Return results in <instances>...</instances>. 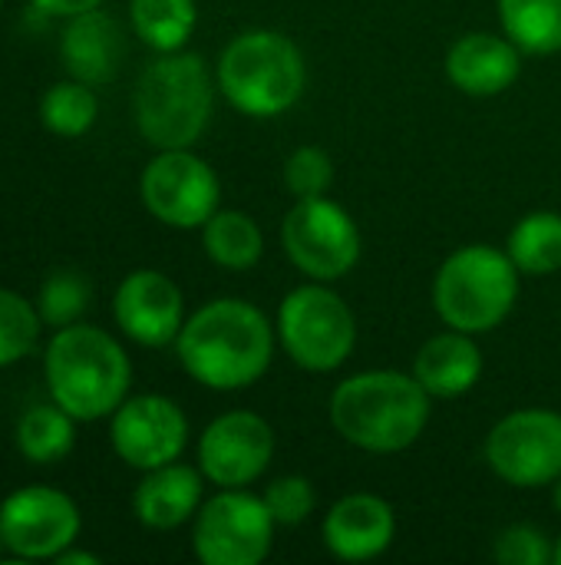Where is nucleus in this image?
Listing matches in <instances>:
<instances>
[{
    "label": "nucleus",
    "instance_id": "obj_1",
    "mask_svg": "<svg viewBox=\"0 0 561 565\" xmlns=\"http://www.w3.org/2000/svg\"><path fill=\"white\" fill-rule=\"evenodd\" d=\"M274 324L241 298H215L185 318L175 338L182 371L208 391H245L258 384L274 358Z\"/></svg>",
    "mask_w": 561,
    "mask_h": 565
},
{
    "label": "nucleus",
    "instance_id": "obj_2",
    "mask_svg": "<svg viewBox=\"0 0 561 565\" xmlns=\"http://www.w3.org/2000/svg\"><path fill=\"white\" fill-rule=\"evenodd\" d=\"M43 381L53 404L79 424H93L112 417L129 397L132 361L109 331L76 321L46 341Z\"/></svg>",
    "mask_w": 561,
    "mask_h": 565
},
{
    "label": "nucleus",
    "instance_id": "obj_3",
    "mask_svg": "<svg viewBox=\"0 0 561 565\" xmlns=\"http://www.w3.org/2000/svg\"><path fill=\"white\" fill-rule=\"evenodd\" d=\"M334 430L367 454H400L430 424V394L413 374L364 371L331 394Z\"/></svg>",
    "mask_w": 561,
    "mask_h": 565
},
{
    "label": "nucleus",
    "instance_id": "obj_4",
    "mask_svg": "<svg viewBox=\"0 0 561 565\" xmlns=\"http://www.w3.org/2000/svg\"><path fill=\"white\" fill-rule=\"evenodd\" d=\"M215 79L198 53L175 50L152 60L132 93L139 136L152 149H192L208 129Z\"/></svg>",
    "mask_w": 561,
    "mask_h": 565
},
{
    "label": "nucleus",
    "instance_id": "obj_5",
    "mask_svg": "<svg viewBox=\"0 0 561 565\" xmlns=\"http://www.w3.org/2000/svg\"><path fill=\"white\" fill-rule=\"evenodd\" d=\"M215 79L238 113L271 119L301 99L308 70L291 36L278 30H248L222 50Z\"/></svg>",
    "mask_w": 561,
    "mask_h": 565
},
{
    "label": "nucleus",
    "instance_id": "obj_6",
    "mask_svg": "<svg viewBox=\"0 0 561 565\" xmlns=\"http://www.w3.org/2000/svg\"><path fill=\"white\" fill-rule=\"evenodd\" d=\"M519 268L496 245H463L433 278V308L446 328L486 334L499 328L519 298Z\"/></svg>",
    "mask_w": 561,
    "mask_h": 565
},
{
    "label": "nucleus",
    "instance_id": "obj_7",
    "mask_svg": "<svg viewBox=\"0 0 561 565\" xmlns=\"http://www.w3.org/2000/svg\"><path fill=\"white\" fill-rule=\"evenodd\" d=\"M274 331L284 354L311 374L337 371L357 344L354 311L337 291L327 288V281H311L288 291L278 308Z\"/></svg>",
    "mask_w": 561,
    "mask_h": 565
},
{
    "label": "nucleus",
    "instance_id": "obj_8",
    "mask_svg": "<svg viewBox=\"0 0 561 565\" xmlns=\"http://www.w3.org/2000/svg\"><path fill=\"white\" fill-rule=\"evenodd\" d=\"M281 245L291 265L311 281H337L360 258V228L327 195L298 199L281 222Z\"/></svg>",
    "mask_w": 561,
    "mask_h": 565
},
{
    "label": "nucleus",
    "instance_id": "obj_9",
    "mask_svg": "<svg viewBox=\"0 0 561 565\" xmlns=\"http://www.w3.org/2000/svg\"><path fill=\"white\" fill-rule=\"evenodd\" d=\"M83 513L76 500L46 483H26L0 500V540L10 559L56 563L60 553L76 546Z\"/></svg>",
    "mask_w": 561,
    "mask_h": 565
},
{
    "label": "nucleus",
    "instance_id": "obj_10",
    "mask_svg": "<svg viewBox=\"0 0 561 565\" xmlns=\"http://www.w3.org/2000/svg\"><path fill=\"white\" fill-rule=\"evenodd\" d=\"M274 526L261 497L218 490L192 520V550L205 565H258L274 546Z\"/></svg>",
    "mask_w": 561,
    "mask_h": 565
},
{
    "label": "nucleus",
    "instance_id": "obj_11",
    "mask_svg": "<svg viewBox=\"0 0 561 565\" xmlns=\"http://www.w3.org/2000/svg\"><path fill=\"white\" fill-rule=\"evenodd\" d=\"M139 195L155 222L188 232L218 212L222 182L192 149H159L139 175Z\"/></svg>",
    "mask_w": 561,
    "mask_h": 565
},
{
    "label": "nucleus",
    "instance_id": "obj_12",
    "mask_svg": "<svg viewBox=\"0 0 561 565\" xmlns=\"http://www.w3.org/2000/svg\"><path fill=\"white\" fill-rule=\"evenodd\" d=\"M486 463L509 487H552L561 477V414L542 407L506 414L486 437Z\"/></svg>",
    "mask_w": 561,
    "mask_h": 565
},
{
    "label": "nucleus",
    "instance_id": "obj_13",
    "mask_svg": "<svg viewBox=\"0 0 561 565\" xmlns=\"http://www.w3.org/2000/svg\"><path fill=\"white\" fill-rule=\"evenodd\" d=\"M112 454L132 470H155L175 463L188 447V417L165 394L126 397L109 417Z\"/></svg>",
    "mask_w": 561,
    "mask_h": 565
},
{
    "label": "nucleus",
    "instance_id": "obj_14",
    "mask_svg": "<svg viewBox=\"0 0 561 565\" xmlns=\"http://www.w3.org/2000/svg\"><path fill=\"white\" fill-rule=\"evenodd\" d=\"M274 457V430L255 411H228L198 437V470L218 490H245L261 480Z\"/></svg>",
    "mask_w": 561,
    "mask_h": 565
},
{
    "label": "nucleus",
    "instance_id": "obj_15",
    "mask_svg": "<svg viewBox=\"0 0 561 565\" xmlns=\"http://www.w3.org/2000/svg\"><path fill=\"white\" fill-rule=\"evenodd\" d=\"M112 318L116 328L139 348L175 344L185 324L182 288L155 268H136L112 295Z\"/></svg>",
    "mask_w": 561,
    "mask_h": 565
},
{
    "label": "nucleus",
    "instance_id": "obj_16",
    "mask_svg": "<svg viewBox=\"0 0 561 565\" xmlns=\"http://www.w3.org/2000/svg\"><path fill=\"white\" fill-rule=\"evenodd\" d=\"M397 513L384 497L347 493L324 516V546L341 563H367L390 550Z\"/></svg>",
    "mask_w": 561,
    "mask_h": 565
},
{
    "label": "nucleus",
    "instance_id": "obj_17",
    "mask_svg": "<svg viewBox=\"0 0 561 565\" xmlns=\"http://www.w3.org/2000/svg\"><path fill=\"white\" fill-rule=\"evenodd\" d=\"M522 70V50L509 36L496 33H466L446 53V76L466 96H499L506 93Z\"/></svg>",
    "mask_w": 561,
    "mask_h": 565
},
{
    "label": "nucleus",
    "instance_id": "obj_18",
    "mask_svg": "<svg viewBox=\"0 0 561 565\" xmlns=\"http://www.w3.org/2000/svg\"><path fill=\"white\" fill-rule=\"evenodd\" d=\"M205 493L202 470L188 463H165L155 470H145L136 493H132V513L145 530L169 533L195 520Z\"/></svg>",
    "mask_w": 561,
    "mask_h": 565
},
{
    "label": "nucleus",
    "instance_id": "obj_19",
    "mask_svg": "<svg viewBox=\"0 0 561 565\" xmlns=\"http://www.w3.org/2000/svg\"><path fill=\"white\" fill-rule=\"evenodd\" d=\"M122 53V30L106 10H89L66 20L60 36V60L66 76L83 79L89 86H103L116 76Z\"/></svg>",
    "mask_w": 561,
    "mask_h": 565
},
{
    "label": "nucleus",
    "instance_id": "obj_20",
    "mask_svg": "<svg viewBox=\"0 0 561 565\" xmlns=\"http://www.w3.org/2000/svg\"><path fill=\"white\" fill-rule=\"evenodd\" d=\"M413 377L423 384L430 397L453 401L470 394L483 377V351L466 331H443L430 338L413 361Z\"/></svg>",
    "mask_w": 561,
    "mask_h": 565
},
{
    "label": "nucleus",
    "instance_id": "obj_21",
    "mask_svg": "<svg viewBox=\"0 0 561 565\" xmlns=\"http://www.w3.org/2000/svg\"><path fill=\"white\" fill-rule=\"evenodd\" d=\"M76 417H69L60 404H33L20 414L13 444L20 457L33 467H53L66 460L76 447Z\"/></svg>",
    "mask_w": 561,
    "mask_h": 565
},
{
    "label": "nucleus",
    "instance_id": "obj_22",
    "mask_svg": "<svg viewBox=\"0 0 561 565\" xmlns=\"http://www.w3.org/2000/svg\"><path fill=\"white\" fill-rule=\"evenodd\" d=\"M202 248L205 255L228 271H248L265 255V235L258 222L248 212L238 209H218L202 225Z\"/></svg>",
    "mask_w": 561,
    "mask_h": 565
},
{
    "label": "nucleus",
    "instance_id": "obj_23",
    "mask_svg": "<svg viewBox=\"0 0 561 565\" xmlns=\"http://www.w3.org/2000/svg\"><path fill=\"white\" fill-rule=\"evenodd\" d=\"M129 20L136 36L155 53L185 50L195 33L198 10L195 0H129Z\"/></svg>",
    "mask_w": 561,
    "mask_h": 565
},
{
    "label": "nucleus",
    "instance_id": "obj_24",
    "mask_svg": "<svg viewBox=\"0 0 561 565\" xmlns=\"http://www.w3.org/2000/svg\"><path fill=\"white\" fill-rule=\"evenodd\" d=\"M506 36L532 56L561 50V0H496Z\"/></svg>",
    "mask_w": 561,
    "mask_h": 565
},
{
    "label": "nucleus",
    "instance_id": "obj_25",
    "mask_svg": "<svg viewBox=\"0 0 561 565\" xmlns=\"http://www.w3.org/2000/svg\"><path fill=\"white\" fill-rule=\"evenodd\" d=\"M509 258L522 275L542 278L561 268V215L559 212H529L516 222L506 245Z\"/></svg>",
    "mask_w": 561,
    "mask_h": 565
},
{
    "label": "nucleus",
    "instance_id": "obj_26",
    "mask_svg": "<svg viewBox=\"0 0 561 565\" xmlns=\"http://www.w3.org/2000/svg\"><path fill=\"white\" fill-rule=\"evenodd\" d=\"M99 119V99L96 89L83 79H60L53 83L43 99H40V122L63 139H79L86 136Z\"/></svg>",
    "mask_w": 561,
    "mask_h": 565
},
{
    "label": "nucleus",
    "instance_id": "obj_27",
    "mask_svg": "<svg viewBox=\"0 0 561 565\" xmlns=\"http://www.w3.org/2000/svg\"><path fill=\"white\" fill-rule=\"evenodd\" d=\"M43 318L30 298L0 288V371L20 364L40 344Z\"/></svg>",
    "mask_w": 561,
    "mask_h": 565
},
{
    "label": "nucleus",
    "instance_id": "obj_28",
    "mask_svg": "<svg viewBox=\"0 0 561 565\" xmlns=\"http://www.w3.org/2000/svg\"><path fill=\"white\" fill-rule=\"evenodd\" d=\"M89 295H93V291H89V281H86L79 271H73V268H56V271H50V275L43 278V285H40L33 305H36L43 324L56 331V328L76 324V321L86 315Z\"/></svg>",
    "mask_w": 561,
    "mask_h": 565
},
{
    "label": "nucleus",
    "instance_id": "obj_29",
    "mask_svg": "<svg viewBox=\"0 0 561 565\" xmlns=\"http://www.w3.org/2000/svg\"><path fill=\"white\" fill-rule=\"evenodd\" d=\"M334 182V162L317 146H301L284 162V185L294 199H317L327 195Z\"/></svg>",
    "mask_w": 561,
    "mask_h": 565
},
{
    "label": "nucleus",
    "instance_id": "obj_30",
    "mask_svg": "<svg viewBox=\"0 0 561 565\" xmlns=\"http://www.w3.org/2000/svg\"><path fill=\"white\" fill-rule=\"evenodd\" d=\"M271 520L278 526H301L314 507H317V493H314V483L308 477H278L268 483V490L261 493Z\"/></svg>",
    "mask_w": 561,
    "mask_h": 565
},
{
    "label": "nucleus",
    "instance_id": "obj_31",
    "mask_svg": "<svg viewBox=\"0 0 561 565\" xmlns=\"http://www.w3.org/2000/svg\"><path fill=\"white\" fill-rule=\"evenodd\" d=\"M493 556L503 565H549L555 563V546L539 526H509L496 536Z\"/></svg>",
    "mask_w": 561,
    "mask_h": 565
},
{
    "label": "nucleus",
    "instance_id": "obj_32",
    "mask_svg": "<svg viewBox=\"0 0 561 565\" xmlns=\"http://www.w3.org/2000/svg\"><path fill=\"white\" fill-rule=\"evenodd\" d=\"M30 3H33V10H40L46 17H60V20H69V17L103 7V0H30Z\"/></svg>",
    "mask_w": 561,
    "mask_h": 565
},
{
    "label": "nucleus",
    "instance_id": "obj_33",
    "mask_svg": "<svg viewBox=\"0 0 561 565\" xmlns=\"http://www.w3.org/2000/svg\"><path fill=\"white\" fill-rule=\"evenodd\" d=\"M56 565H99V556L96 553H83L76 546H69L66 553L56 556Z\"/></svg>",
    "mask_w": 561,
    "mask_h": 565
},
{
    "label": "nucleus",
    "instance_id": "obj_34",
    "mask_svg": "<svg viewBox=\"0 0 561 565\" xmlns=\"http://www.w3.org/2000/svg\"><path fill=\"white\" fill-rule=\"evenodd\" d=\"M552 503H555V510H559L561 516V477L552 483Z\"/></svg>",
    "mask_w": 561,
    "mask_h": 565
},
{
    "label": "nucleus",
    "instance_id": "obj_35",
    "mask_svg": "<svg viewBox=\"0 0 561 565\" xmlns=\"http://www.w3.org/2000/svg\"><path fill=\"white\" fill-rule=\"evenodd\" d=\"M555 563L561 565V536H559V546H555Z\"/></svg>",
    "mask_w": 561,
    "mask_h": 565
},
{
    "label": "nucleus",
    "instance_id": "obj_36",
    "mask_svg": "<svg viewBox=\"0 0 561 565\" xmlns=\"http://www.w3.org/2000/svg\"><path fill=\"white\" fill-rule=\"evenodd\" d=\"M7 559V550H3V540H0V563Z\"/></svg>",
    "mask_w": 561,
    "mask_h": 565
},
{
    "label": "nucleus",
    "instance_id": "obj_37",
    "mask_svg": "<svg viewBox=\"0 0 561 565\" xmlns=\"http://www.w3.org/2000/svg\"><path fill=\"white\" fill-rule=\"evenodd\" d=\"M0 13H3V0H0Z\"/></svg>",
    "mask_w": 561,
    "mask_h": 565
}]
</instances>
